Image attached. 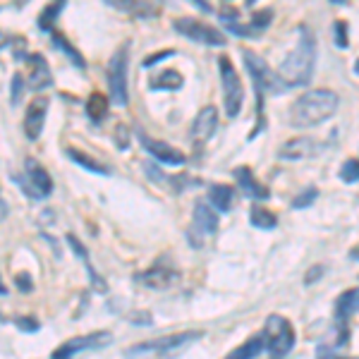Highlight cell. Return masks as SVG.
<instances>
[{"label": "cell", "mask_w": 359, "mask_h": 359, "mask_svg": "<svg viewBox=\"0 0 359 359\" xmlns=\"http://www.w3.org/2000/svg\"><path fill=\"white\" fill-rule=\"evenodd\" d=\"M5 216H8V204H5V201L0 199V221H3Z\"/></svg>", "instance_id": "obj_41"}, {"label": "cell", "mask_w": 359, "mask_h": 359, "mask_svg": "<svg viewBox=\"0 0 359 359\" xmlns=\"http://www.w3.org/2000/svg\"><path fill=\"white\" fill-rule=\"evenodd\" d=\"M335 46L338 48H347L350 46V41H347V22L343 20L335 22Z\"/></svg>", "instance_id": "obj_34"}, {"label": "cell", "mask_w": 359, "mask_h": 359, "mask_svg": "<svg viewBox=\"0 0 359 359\" xmlns=\"http://www.w3.org/2000/svg\"><path fill=\"white\" fill-rule=\"evenodd\" d=\"M266 350H269L271 359H283L290 355V350L294 347V328L285 316H269L266 321Z\"/></svg>", "instance_id": "obj_6"}, {"label": "cell", "mask_w": 359, "mask_h": 359, "mask_svg": "<svg viewBox=\"0 0 359 359\" xmlns=\"http://www.w3.org/2000/svg\"><path fill=\"white\" fill-rule=\"evenodd\" d=\"M132 323H139V326H149L151 323V314H130L127 316Z\"/></svg>", "instance_id": "obj_39"}, {"label": "cell", "mask_w": 359, "mask_h": 359, "mask_svg": "<svg viewBox=\"0 0 359 359\" xmlns=\"http://www.w3.org/2000/svg\"><path fill=\"white\" fill-rule=\"evenodd\" d=\"M208 201L218 208V211H230L235 201V192L228 184H211L208 187Z\"/></svg>", "instance_id": "obj_21"}, {"label": "cell", "mask_w": 359, "mask_h": 359, "mask_svg": "<svg viewBox=\"0 0 359 359\" xmlns=\"http://www.w3.org/2000/svg\"><path fill=\"white\" fill-rule=\"evenodd\" d=\"M15 323H17V326H20L25 333H36V331H39V321H36L34 316H20Z\"/></svg>", "instance_id": "obj_35"}, {"label": "cell", "mask_w": 359, "mask_h": 359, "mask_svg": "<svg viewBox=\"0 0 359 359\" xmlns=\"http://www.w3.org/2000/svg\"><path fill=\"white\" fill-rule=\"evenodd\" d=\"M194 5H196V8H199V10H204V13H208V10H211V8H208V5L201 3V0H194Z\"/></svg>", "instance_id": "obj_43"}, {"label": "cell", "mask_w": 359, "mask_h": 359, "mask_svg": "<svg viewBox=\"0 0 359 359\" xmlns=\"http://www.w3.org/2000/svg\"><path fill=\"white\" fill-rule=\"evenodd\" d=\"M15 285L20 287L22 292H32V290H34V280H32V276L25 273V271L15 276Z\"/></svg>", "instance_id": "obj_36"}, {"label": "cell", "mask_w": 359, "mask_h": 359, "mask_svg": "<svg viewBox=\"0 0 359 359\" xmlns=\"http://www.w3.org/2000/svg\"><path fill=\"white\" fill-rule=\"evenodd\" d=\"M65 10V3H48L46 8L41 10V15H39V29L41 32H53V25H55V20H57V15Z\"/></svg>", "instance_id": "obj_26"}, {"label": "cell", "mask_w": 359, "mask_h": 359, "mask_svg": "<svg viewBox=\"0 0 359 359\" xmlns=\"http://www.w3.org/2000/svg\"><path fill=\"white\" fill-rule=\"evenodd\" d=\"M340 180L343 182H359V158H347L340 168Z\"/></svg>", "instance_id": "obj_31"}, {"label": "cell", "mask_w": 359, "mask_h": 359, "mask_svg": "<svg viewBox=\"0 0 359 359\" xmlns=\"http://www.w3.org/2000/svg\"><path fill=\"white\" fill-rule=\"evenodd\" d=\"M357 311H359V287L343 292L338 297V302H335V316H338L340 321L350 318L352 314H357Z\"/></svg>", "instance_id": "obj_22"}, {"label": "cell", "mask_w": 359, "mask_h": 359, "mask_svg": "<svg viewBox=\"0 0 359 359\" xmlns=\"http://www.w3.org/2000/svg\"><path fill=\"white\" fill-rule=\"evenodd\" d=\"M316 196H318V189H316V187H306L304 192H299V194L292 199V206H294V208H306V206L314 204Z\"/></svg>", "instance_id": "obj_32"}, {"label": "cell", "mask_w": 359, "mask_h": 359, "mask_svg": "<svg viewBox=\"0 0 359 359\" xmlns=\"http://www.w3.org/2000/svg\"><path fill=\"white\" fill-rule=\"evenodd\" d=\"M22 91H25V77H22L20 72L13 74V86H10V101H13V106L22 101Z\"/></svg>", "instance_id": "obj_33"}, {"label": "cell", "mask_w": 359, "mask_h": 359, "mask_svg": "<svg viewBox=\"0 0 359 359\" xmlns=\"http://www.w3.org/2000/svg\"><path fill=\"white\" fill-rule=\"evenodd\" d=\"M67 158H69V161H72V163L82 165V168H84V170L94 172V175H103V177L113 175L111 165L101 163V161H96V158H94V156H89V154L79 151V149H67Z\"/></svg>", "instance_id": "obj_19"}, {"label": "cell", "mask_w": 359, "mask_h": 359, "mask_svg": "<svg viewBox=\"0 0 359 359\" xmlns=\"http://www.w3.org/2000/svg\"><path fill=\"white\" fill-rule=\"evenodd\" d=\"M355 72L359 74V57H357V62H355Z\"/></svg>", "instance_id": "obj_46"}, {"label": "cell", "mask_w": 359, "mask_h": 359, "mask_svg": "<svg viewBox=\"0 0 359 359\" xmlns=\"http://www.w3.org/2000/svg\"><path fill=\"white\" fill-rule=\"evenodd\" d=\"M113 340V335L108 331H96V333H89V335H77L72 340H65L57 350L50 355V359H72L74 355L79 352H86V350H101L106 347L108 343Z\"/></svg>", "instance_id": "obj_9"}, {"label": "cell", "mask_w": 359, "mask_h": 359, "mask_svg": "<svg viewBox=\"0 0 359 359\" xmlns=\"http://www.w3.org/2000/svg\"><path fill=\"white\" fill-rule=\"evenodd\" d=\"M48 96H36L32 103L27 106V113H25V135L27 139L36 142L43 132V125H46V115H48Z\"/></svg>", "instance_id": "obj_12"}, {"label": "cell", "mask_w": 359, "mask_h": 359, "mask_svg": "<svg viewBox=\"0 0 359 359\" xmlns=\"http://www.w3.org/2000/svg\"><path fill=\"white\" fill-rule=\"evenodd\" d=\"M111 5H115L118 10H125V13H130V15H139V17H151V15L158 13L154 5H147V3H130V5H125L123 0H115V3H111Z\"/></svg>", "instance_id": "obj_30"}, {"label": "cell", "mask_w": 359, "mask_h": 359, "mask_svg": "<svg viewBox=\"0 0 359 359\" xmlns=\"http://www.w3.org/2000/svg\"><path fill=\"white\" fill-rule=\"evenodd\" d=\"M201 331H182V333H170L163 335V338H154L149 343H139L135 347L125 352V357L130 359H168V357H175L180 352H184L189 345L201 340Z\"/></svg>", "instance_id": "obj_3"}, {"label": "cell", "mask_w": 359, "mask_h": 359, "mask_svg": "<svg viewBox=\"0 0 359 359\" xmlns=\"http://www.w3.org/2000/svg\"><path fill=\"white\" fill-rule=\"evenodd\" d=\"M184 79L177 69H165V72H161L151 82V89H180Z\"/></svg>", "instance_id": "obj_28"}, {"label": "cell", "mask_w": 359, "mask_h": 359, "mask_svg": "<svg viewBox=\"0 0 359 359\" xmlns=\"http://www.w3.org/2000/svg\"><path fill=\"white\" fill-rule=\"evenodd\" d=\"M350 257H352V259H359V245H357V247H352Z\"/></svg>", "instance_id": "obj_45"}, {"label": "cell", "mask_w": 359, "mask_h": 359, "mask_svg": "<svg viewBox=\"0 0 359 359\" xmlns=\"http://www.w3.org/2000/svg\"><path fill=\"white\" fill-rule=\"evenodd\" d=\"M233 175H235V180H237V184H240L242 192H245L247 196H252V199H269V196H271L269 187L254 177L252 168L240 165V168H235V170H233Z\"/></svg>", "instance_id": "obj_18"}, {"label": "cell", "mask_w": 359, "mask_h": 359, "mask_svg": "<svg viewBox=\"0 0 359 359\" xmlns=\"http://www.w3.org/2000/svg\"><path fill=\"white\" fill-rule=\"evenodd\" d=\"M266 350V333H259L254 338H249L247 343H242L240 347H235L225 359H254Z\"/></svg>", "instance_id": "obj_20"}, {"label": "cell", "mask_w": 359, "mask_h": 359, "mask_svg": "<svg viewBox=\"0 0 359 359\" xmlns=\"http://www.w3.org/2000/svg\"><path fill=\"white\" fill-rule=\"evenodd\" d=\"M5 294H8V287H5L3 278H0V297H5Z\"/></svg>", "instance_id": "obj_44"}, {"label": "cell", "mask_w": 359, "mask_h": 359, "mask_svg": "<svg viewBox=\"0 0 359 359\" xmlns=\"http://www.w3.org/2000/svg\"><path fill=\"white\" fill-rule=\"evenodd\" d=\"M218 69H221V84H223V103L225 115L228 118H237L245 103V84H242L240 74L233 65L230 57H218Z\"/></svg>", "instance_id": "obj_5"}, {"label": "cell", "mask_w": 359, "mask_h": 359, "mask_svg": "<svg viewBox=\"0 0 359 359\" xmlns=\"http://www.w3.org/2000/svg\"><path fill=\"white\" fill-rule=\"evenodd\" d=\"M170 55H175V50H161V53H154V55H149L147 60L142 62L144 67H154L156 62H161L163 57H170Z\"/></svg>", "instance_id": "obj_37"}, {"label": "cell", "mask_w": 359, "mask_h": 359, "mask_svg": "<svg viewBox=\"0 0 359 359\" xmlns=\"http://www.w3.org/2000/svg\"><path fill=\"white\" fill-rule=\"evenodd\" d=\"M172 27H175L177 34L187 36L189 41H194V43H201V46H225L228 43V39H225V34L221 29L206 25V22L194 20V17H180V20L172 22Z\"/></svg>", "instance_id": "obj_8"}, {"label": "cell", "mask_w": 359, "mask_h": 359, "mask_svg": "<svg viewBox=\"0 0 359 359\" xmlns=\"http://www.w3.org/2000/svg\"><path fill=\"white\" fill-rule=\"evenodd\" d=\"M10 41H13V39H8V36H5V34H3V32H0V50H3V48H5V46H8Z\"/></svg>", "instance_id": "obj_42"}, {"label": "cell", "mask_w": 359, "mask_h": 359, "mask_svg": "<svg viewBox=\"0 0 359 359\" xmlns=\"http://www.w3.org/2000/svg\"><path fill=\"white\" fill-rule=\"evenodd\" d=\"M137 280L142 283V285L151 287V290H165V287H170L172 283L177 280V271L170 269V266H163V264L158 262L156 266H151L149 271L139 273Z\"/></svg>", "instance_id": "obj_15"}, {"label": "cell", "mask_w": 359, "mask_h": 359, "mask_svg": "<svg viewBox=\"0 0 359 359\" xmlns=\"http://www.w3.org/2000/svg\"><path fill=\"white\" fill-rule=\"evenodd\" d=\"M218 127V111L213 106H206L201 108L199 113H196L194 118V125H192V137L196 144H204L208 139L213 137V132H216Z\"/></svg>", "instance_id": "obj_16"}, {"label": "cell", "mask_w": 359, "mask_h": 359, "mask_svg": "<svg viewBox=\"0 0 359 359\" xmlns=\"http://www.w3.org/2000/svg\"><path fill=\"white\" fill-rule=\"evenodd\" d=\"M25 177L29 180V187L34 189L36 199H46V196L53 192V180H50L48 170L36 158L25 161Z\"/></svg>", "instance_id": "obj_13"}, {"label": "cell", "mask_w": 359, "mask_h": 359, "mask_svg": "<svg viewBox=\"0 0 359 359\" xmlns=\"http://www.w3.org/2000/svg\"><path fill=\"white\" fill-rule=\"evenodd\" d=\"M242 60H245L249 74H252V79H254L257 96L264 98L266 94H283V91L287 89L285 82L280 79V74L273 72V69L266 65V62L257 53H254V50L242 48Z\"/></svg>", "instance_id": "obj_4"}, {"label": "cell", "mask_w": 359, "mask_h": 359, "mask_svg": "<svg viewBox=\"0 0 359 359\" xmlns=\"http://www.w3.org/2000/svg\"><path fill=\"white\" fill-rule=\"evenodd\" d=\"M294 48L287 53V57L283 60L280 69V79L285 82V86H299L306 84L314 74V62H316V39L311 34V29L306 25H299L294 29Z\"/></svg>", "instance_id": "obj_1"}, {"label": "cell", "mask_w": 359, "mask_h": 359, "mask_svg": "<svg viewBox=\"0 0 359 359\" xmlns=\"http://www.w3.org/2000/svg\"><path fill=\"white\" fill-rule=\"evenodd\" d=\"M127 60H130V46H120L111 57L108 65V89H111V103L115 106H127Z\"/></svg>", "instance_id": "obj_7"}, {"label": "cell", "mask_w": 359, "mask_h": 359, "mask_svg": "<svg viewBox=\"0 0 359 359\" xmlns=\"http://www.w3.org/2000/svg\"><path fill=\"white\" fill-rule=\"evenodd\" d=\"M218 233V213L211 206H206V201H196L194 204V216H192V228H189V242L194 247L201 245L204 237H211Z\"/></svg>", "instance_id": "obj_10"}, {"label": "cell", "mask_w": 359, "mask_h": 359, "mask_svg": "<svg viewBox=\"0 0 359 359\" xmlns=\"http://www.w3.org/2000/svg\"><path fill=\"white\" fill-rule=\"evenodd\" d=\"M115 135H118V147L120 149H127V144H130V139H127V135H130V130H127V125H118L115 127Z\"/></svg>", "instance_id": "obj_38"}, {"label": "cell", "mask_w": 359, "mask_h": 359, "mask_svg": "<svg viewBox=\"0 0 359 359\" xmlns=\"http://www.w3.org/2000/svg\"><path fill=\"white\" fill-rule=\"evenodd\" d=\"M50 39H53V43L57 46V48H60L62 50V53H65L67 57H69V60H72L74 62V65H77L79 69H84L86 67V62H84V57H82V53H79V50L77 48H74V46L72 43H69L67 41V39L65 36H62V34H57V32H53V34H50Z\"/></svg>", "instance_id": "obj_27"}, {"label": "cell", "mask_w": 359, "mask_h": 359, "mask_svg": "<svg viewBox=\"0 0 359 359\" xmlns=\"http://www.w3.org/2000/svg\"><path fill=\"white\" fill-rule=\"evenodd\" d=\"M137 137H139V144H142V147L149 151V156L158 161V163H163V165H182L184 161H187V156L180 151V149L170 147V144L158 142V139L144 135V132H139Z\"/></svg>", "instance_id": "obj_11"}, {"label": "cell", "mask_w": 359, "mask_h": 359, "mask_svg": "<svg viewBox=\"0 0 359 359\" xmlns=\"http://www.w3.org/2000/svg\"><path fill=\"white\" fill-rule=\"evenodd\" d=\"M338 103H340V98L335 91L311 89L299 98H294L290 111H287V118H290L292 127L306 130V127L326 123V120L338 111Z\"/></svg>", "instance_id": "obj_2"}, {"label": "cell", "mask_w": 359, "mask_h": 359, "mask_svg": "<svg viewBox=\"0 0 359 359\" xmlns=\"http://www.w3.org/2000/svg\"><path fill=\"white\" fill-rule=\"evenodd\" d=\"M108 108H111V98L98 94V91H94L89 96V101H86V115H89L91 123H101L108 115Z\"/></svg>", "instance_id": "obj_24"}, {"label": "cell", "mask_w": 359, "mask_h": 359, "mask_svg": "<svg viewBox=\"0 0 359 359\" xmlns=\"http://www.w3.org/2000/svg\"><path fill=\"white\" fill-rule=\"evenodd\" d=\"M318 149V142H314L311 137H294L287 144H283L278 156L285 161H299V158H309L314 156Z\"/></svg>", "instance_id": "obj_17"}, {"label": "cell", "mask_w": 359, "mask_h": 359, "mask_svg": "<svg viewBox=\"0 0 359 359\" xmlns=\"http://www.w3.org/2000/svg\"><path fill=\"white\" fill-rule=\"evenodd\" d=\"M25 62L29 65V86L34 91H41V89H48L53 84V74H50V67H48V60L41 55V53H29L25 57Z\"/></svg>", "instance_id": "obj_14"}, {"label": "cell", "mask_w": 359, "mask_h": 359, "mask_svg": "<svg viewBox=\"0 0 359 359\" xmlns=\"http://www.w3.org/2000/svg\"><path fill=\"white\" fill-rule=\"evenodd\" d=\"M318 276H323V269H321V266H314V269H309V273H306L304 280L306 283H314Z\"/></svg>", "instance_id": "obj_40"}, {"label": "cell", "mask_w": 359, "mask_h": 359, "mask_svg": "<svg viewBox=\"0 0 359 359\" xmlns=\"http://www.w3.org/2000/svg\"><path fill=\"white\" fill-rule=\"evenodd\" d=\"M249 221H252L254 228H262V230H273L278 225L276 213L264 206H254L252 211H249Z\"/></svg>", "instance_id": "obj_25"}, {"label": "cell", "mask_w": 359, "mask_h": 359, "mask_svg": "<svg viewBox=\"0 0 359 359\" xmlns=\"http://www.w3.org/2000/svg\"><path fill=\"white\" fill-rule=\"evenodd\" d=\"M65 240L69 242V247H72L74 252H77V257H79V259H82V262H84V266H86V273H89V278H91V280H94V285L98 287V292H106V283H103L101 278L96 276L94 266L89 264V257H86V247H84L82 242H79L77 237H74L72 233H67V235H65Z\"/></svg>", "instance_id": "obj_23"}, {"label": "cell", "mask_w": 359, "mask_h": 359, "mask_svg": "<svg viewBox=\"0 0 359 359\" xmlns=\"http://www.w3.org/2000/svg\"><path fill=\"white\" fill-rule=\"evenodd\" d=\"M271 20H273V10H259V13H254L252 22H247L249 36H257L259 32H264L271 25Z\"/></svg>", "instance_id": "obj_29"}]
</instances>
